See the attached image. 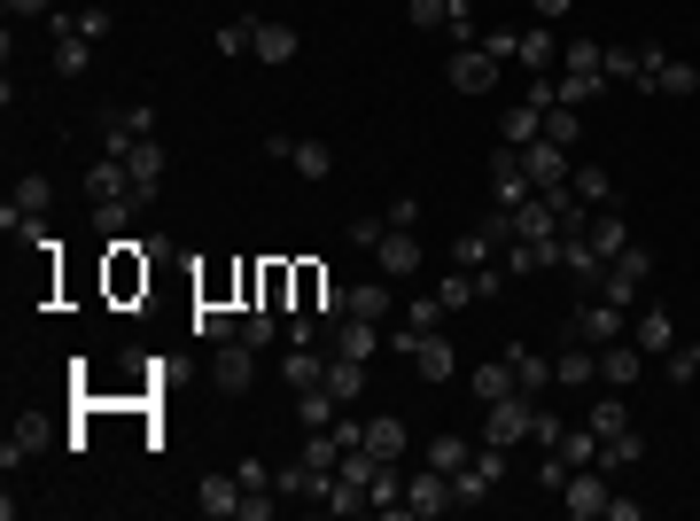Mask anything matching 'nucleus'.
<instances>
[{"mask_svg": "<svg viewBox=\"0 0 700 521\" xmlns=\"http://www.w3.org/2000/svg\"><path fill=\"white\" fill-rule=\"evenodd\" d=\"M631 342H639V351H646V359H669V351H677V319H669V312H639V327H631Z\"/></svg>", "mask_w": 700, "mask_h": 521, "instance_id": "nucleus-20", "label": "nucleus"}, {"mask_svg": "<svg viewBox=\"0 0 700 521\" xmlns=\"http://www.w3.org/2000/svg\"><path fill=\"white\" fill-rule=\"evenodd\" d=\"M350 312H359V319H382V327H389V312H397V304H389V281H359V288H350Z\"/></svg>", "mask_w": 700, "mask_h": 521, "instance_id": "nucleus-37", "label": "nucleus"}, {"mask_svg": "<svg viewBox=\"0 0 700 521\" xmlns=\"http://www.w3.org/2000/svg\"><path fill=\"white\" fill-rule=\"evenodd\" d=\"M374 265H382V281H413V273H420V241H413L405 226H389V234L374 241Z\"/></svg>", "mask_w": 700, "mask_h": 521, "instance_id": "nucleus-11", "label": "nucleus"}, {"mask_svg": "<svg viewBox=\"0 0 700 521\" xmlns=\"http://www.w3.org/2000/svg\"><path fill=\"white\" fill-rule=\"evenodd\" d=\"M490 257H498V249H490V241H483V234H467V241H460V249H452V265H467V273H475V265H490Z\"/></svg>", "mask_w": 700, "mask_h": 521, "instance_id": "nucleus-47", "label": "nucleus"}, {"mask_svg": "<svg viewBox=\"0 0 700 521\" xmlns=\"http://www.w3.org/2000/svg\"><path fill=\"white\" fill-rule=\"evenodd\" d=\"M584 241H591L599 257H623V249H631V226H623V211H616V203H607V211H591Z\"/></svg>", "mask_w": 700, "mask_h": 521, "instance_id": "nucleus-19", "label": "nucleus"}, {"mask_svg": "<svg viewBox=\"0 0 700 521\" xmlns=\"http://www.w3.org/2000/svg\"><path fill=\"white\" fill-rule=\"evenodd\" d=\"M241 521H273V490H241Z\"/></svg>", "mask_w": 700, "mask_h": 521, "instance_id": "nucleus-51", "label": "nucleus"}, {"mask_svg": "<svg viewBox=\"0 0 700 521\" xmlns=\"http://www.w3.org/2000/svg\"><path fill=\"white\" fill-rule=\"evenodd\" d=\"M327 342H335V359H374L382 342H389V327H382V319H359V312H342V319L327 327Z\"/></svg>", "mask_w": 700, "mask_h": 521, "instance_id": "nucleus-6", "label": "nucleus"}, {"mask_svg": "<svg viewBox=\"0 0 700 521\" xmlns=\"http://www.w3.org/2000/svg\"><path fill=\"white\" fill-rule=\"evenodd\" d=\"M599 55H607L599 39H568V47H561V70H599Z\"/></svg>", "mask_w": 700, "mask_h": 521, "instance_id": "nucleus-46", "label": "nucleus"}, {"mask_svg": "<svg viewBox=\"0 0 700 521\" xmlns=\"http://www.w3.org/2000/svg\"><path fill=\"white\" fill-rule=\"evenodd\" d=\"M234 483H241V490H273V467H266V460H241Z\"/></svg>", "mask_w": 700, "mask_h": 521, "instance_id": "nucleus-50", "label": "nucleus"}, {"mask_svg": "<svg viewBox=\"0 0 700 521\" xmlns=\"http://www.w3.org/2000/svg\"><path fill=\"white\" fill-rule=\"evenodd\" d=\"M639 460H646V437H639V428H623V437L599 444V467H639Z\"/></svg>", "mask_w": 700, "mask_h": 521, "instance_id": "nucleus-40", "label": "nucleus"}, {"mask_svg": "<svg viewBox=\"0 0 700 521\" xmlns=\"http://www.w3.org/2000/svg\"><path fill=\"white\" fill-rule=\"evenodd\" d=\"M9 16H55V0H9Z\"/></svg>", "mask_w": 700, "mask_h": 521, "instance_id": "nucleus-57", "label": "nucleus"}, {"mask_svg": "<svg viewBox=\"0 0 700 521\" xmlns=\"http://www.w3.org/2000/svg\"><path fill=\"white\" fill-rule=\"evenodd\" d=\"M576 133H584V125H576V102H553V110H545V140L576 148Z\"/></svg>", "mask_w": 700, "mask_h": 521, "instance_id": "nucleus-43", "label": "nucleus"}, {"mask_svg": "<svg viewBox=\"0 0 700 521\" xmlns=\"http://www.w3.org/2000/svg\"><path fill=\"white\" fill-rule=\"evenodd\" d=\"M327 389H335L342 405H359V397H366V359H327Z\"/></svg>", "mask_w": 700, "mask_h": 521, "instance_id": "nucleus-31", "label": "nucleus"}, {"mask_svg": "<svg viewBox=\"0 0 700 521\" xmlns=\"http://www.w3.org/2000/svg\"><path fill=\"white\" fill-rule=\"evenodd\" d=\"M452 506H460V498H452V475L420 467V475L405 483V513H420V521H428V513H452Z\"/></svg>", "mask_w": 700, "mask_h": 521, "instance_id": "nucleus-13", "label": "nucleus"}, {"mask_svg": "<svg viewBox=\"0 0 700 521\" xmlns=\"http://www.w3.org/2000/svg\"><path fill=\"white\" fill-rule=\"evenodd\" d=\"M513 63H530V70H553V63H561V39H553V24H530V32H513Z\"/></svg>", "mask_w": 700, "mask_h": 521, "instance_id": "nucleus-21", "label": "nucleus"}, {"mask_svg": "<svg viewBox=\"0 0 700 521\" xmlns=\"http://www.w3.org/2000/svg\"><path fill=\"white\" fill-rule=\"evenodd\" d=\"M249 47H257V24H249V16L218 24V55H249Z\"/></svg>", "mask_w": 700, "mask_h": 521, "instance_id": "nucleus-45", "label": "nucleus"}, {"mask_svg": "<svg viewBox=\"0 0 700 521\" xmlns=\"http://www.w3.org/2000/svg\"><path fill=\"white\" fill-rule=\"evenodd\" d=\"M117 163H125V180H133V203H156V195H163V171H171V156H163V140H156V133H140V140L117 156Z\"/></svg>", "mask_w": 700, "mask_h": 521, "instance_id": "nucleus-4", "label": "nucleus"}, {"mask_svg": "<svg viewBox=\"0 0 700 521\" xmlns=\"http://www.w3.org/2000/svg\"><path fill=\"white\" fill-rule=\"evenodd\" d=\"M389 226H405V234H413V226H420V195H397V203H389Z\"/></svg>", "mask_w": 700, "mask_h": 521, "instance_id": "nucleus-53", "label": "nucleus"}, {"mask_svg": "<svg viewBox=\"0 0 700 521\" xmlns=\"http://www.w3.org/2000/svg\"><path fill=\"white\" fill-rule=\"evenodd\" d=\"M506 359H513V389L521 397H545L553 389V359L545 351H506Z\"/></svg>", "mask_w": 700, "mask_h": 521, "instance_id": "nucleus-25", "label": "nucleus"}, {"mask_svg": "<svg viewBox=\"0 0 700 521\" xmlns=\"http://www.w3.org/2000/svg\"><path fill=\"white\" fill-rule=\"evenodd\" d=\"M366 452H374V460H389V467H397V460H405V452H413V428H405V420H397V412H374V420H366Z\"/></svg>", "mask_w": 700, "mask_h": 521, "instance_id": "nucleus-17", "label": "nucleus"}, {"mask_svg": "<svg viewBox=\"0 0 700 521\" xmlns=\"http://www.w3.org/2000/svg\"><path fill=\"white\" fill-rule=\"evenodd\" d=\"M78 32L86 39H110V9H78Z\"/></svg>", "mask_w": 700, "mask_h": 521, "instance_id": "nucleus-54", "label": "nucleus"}, {"mask_svg": "<svg viewBox=\"0 0 700 521\" xmlns=\"http://www.w3.org/2000/svg\"><path fill=\"white\" fill-rule=\"evenodd\" d=\"M195 506H203L211 521H226V513H241V483H234V475H203V490H195Z\"/></svg>", "mask_w": 700, "mask_h": 521, "instance_id": "nucleus-27", "label": "nucleus"}, {"mask_svg": "<svg viewBox=\"0 0 700 521\" xmlns=\"http://www.w3.org/2000/svg\"><path fill=\"white\" fill-rule=\"evenodd\" d=\"M475 234H483V241H490V249H506V241H513V211H490V218H483V226H475Z\"/></svg>", "mask_w": 700, "mask_h": 521, "instance_id": "nucleus-48", "label": "nucleus"}, {"mask_svg": "<svg viewBox=\"0 0 700 521\" xmlns=\"http://www.w3.org/2000/svg\"><path fill=\"white\" fill-rule=\"evenodd\" d=\"M553 102H561V78L538 70V78H530V110H553Z\"/></svg>", "mask_w": 700, "mask_h": 521, "instance_id": "nucleus-49", "label": "nucleus"}, {"mask_svg": "<svg viewBox=\"0 0 700 521\" xmlns=\"http://www.w3.org/2000/svg\"><path fill=\"white\" fill-rule=\"evenodd\" d=\"M475 47H490V55H498V63H513V24H506V32H483V39H475Z\"/></svg>", "mask_w": 700, "mask_h": 521, "instance_id": "nucleus-55", "label": "nucleus"}, {"mask_svg": "<svg viewBox=\"0 0 700 521\" xmlns=\"http://www.w3.org/2000/svg\"><path fill=\"white\" fill-rule=\"evenodd\" d=\"M521 437H538V397H498V405H483V444H498V452H513Z\"/></svg>", "mask_w": 700, "mask_h": 521, "instance_id": "nucleus-3", "label": "nucleus"}, {"mask_svg": "<svg viewBox=\"0 0 700 521\" xmlns=\"http://www.w3.org/2000/svg\"><path fill=\"white\" fill-rule=\"evenodd\" d=\"M568 335H576V342H591V351H599V342H616V335H623V304H607V296H591V304H576V319H568Z\"/></svg>", "mask_w": 700, "mask_h": 521, "instance_id": "nucleus-10", "label": "nucleus"}, {"mask_svg": "<svg viewBox=\"0 0 700 521\" xmlns=\"http://www.w3.org/2000/svg\"><path fill=\"white\" fill-rule=\"evenodd\" d=\"M607 94V70H561V102H576V110H591Z\"/></svg>", "mask_w": 700, "mask_h": 521, "instance_id": "nucleus-34", "label": "nucleus"}, {"mask_svg": "<svg viewBox=\"0 0 700 521\" xmlns=\"http://www.w3.org/2000/svg\"><path fill=\"white\" fill-rule=\"evenodd\" d=\"M335 412H342V397L319 382V389H296V420L304 428H335Z\"/></svg>", "mask_w": 700, "mask_h": 521, "instance_id": "nucleus-29", "label": "nucleus"}, {"mask_svg": "<svg viewBox=\"0 0 700 521\" xmlns=\"http://www.w3.org/2000/svg\"><path fill=\"white\" fill-rule=\"evenodd\" d=\"M568 188H576L584 211H607V203H616V180H607V163H576V171H568Z\"/></svg>", "mask_w": 700, "mask_h": 521, "instance_id": "nucleus-22", "label": "nucleus"}, {"mask_svg": "<svg viewBox=\"0 0 700 521\" xmlns=\"http://www.w3.org/2000/svg\"><path fill=\"white\" fill-rule=\"evenodd\" d=\"M389 234V218H350V241H359V249H374Z\"/></svg>", "mask_w": 700, "mask_h": 521, "instance_id": "nucleus-52", "label": "nucleus"}, {"mask_svg": "<svg viewBox=\"0 0 700 521\" xmlns=\"http://www.w3.org/2000/svg\"><path fill=\"white\" fill-rule=\"evenodd\" d=\"M389 351H397V359H413V366H420V382H452V374H460L452 335H444V327H436V335H405V327H389Z\"/></svg>", "mask_w": 700, "mask_h": 521, "instance_id": "nucleus-1", "label": "nucleus"}, {"mask_svg": "<svg viewBox=\"0 0 700 521\" xmlns=\"http://www.w3.org/2000/svg\"><path fill=\"white\" fill-rule=\"evenodd\" d=\"M296 47H304L296 24H266V16H257V47H249L257 63H296Z\"/></svg>", "mask_w": 700, "mask_h": 521, "instance_id": "nucleus-24", "label": "nucleus"}, {"mask_svg": "<svg viewBox=\"0 0 700 521\" xmlns=\"http://www.w3.org/2000/svg\"><path fill=\"white\" fill-rule=\"evenodd\" d=\"M281 382H289V389H319V382H327V359L312 351V342H296V351L281 359Z\"/></svg>", "mask_w": 700, "mask_h": 521, "instance_id": "nucleus-26", "label": "nucleus"}, {"mask_svg": "<svg viewBox=\"0 0 700 521\" xmlns=\"http://www.w3.org/2000/svg\"><path fill=\"white\" fill-rule=\"evenodd\" d=\"M452 9H460V0H413L405 16H413L420 32H444V24H452Z\"/></svg>", "mask_w": 700, "mask_h": 521, "instance_id": "nucleus-44", "label": "nucleus"}, {"mask_svg": "<svg viewBox=\"0 0 700 521\" xmlns=\"http://www.w3.org/2000/svg\"><path fill=\"white\" fill-rule=\"evenodd\" d=\"M654 94L692 102V94H700V63H662V70H654Z\"/></svg>", "mask_w": 700, "mask_h": 521, "instance_id": "nucleus-30", "label": "nucleus"}, {"mask_svg": "<svg viewBox=\"0 0 700 521\" xmlns=\"http://www.w3.org/2000/svg\"><path fill=\"white\" fill-rule=\"evenodd\" d=\"M498 86V55L490 47H460L452 55V94H490Z\"/></svg>", "mask_w": 700, "mask_h": 521, "instance_id": "nucleus-12", "label": "nucleus"}, {"mask_svg": "<svg viewBox=\"0 0 700 521\" xmlns=\"http://www.w3.org/2000/svg\"><path fill=\"white\" fill-rule=\"evenodd\" d=\"M211 389H218V397H249V389H257V351H249L241 335L211 351Z\"/></svg>", "mask_w": 700, "mask_h": 521, "instance_id": "nucleus-5", "label": "nucleus"}, {"mask_svg": "<svg viewBox=\"0 0 700 521\" xmlns=\"http://www.w3.org/2000/svg\"><path fill=\"white\" fill-rule=\"evenodd\" d=\"M467 389H475L483 405H498V397H513V359H498V366H475V374H467Z\"/></svg>", "mask_w": 700, "mask_h": 521, "instance_id": "nucleus-33", "label": "nucleus"}, {"mask_svg": "<svg viewBox=\"0 0 700 521\" xmlns=\"http://www.w3.org/2000/svg\"><path fill=\"white\" fill-rule=\"evenodd\" d=\"M568 9H576V0H530V16H538V24H561Z\"/></svg>", "mask_w": 700, "mask_h": 521, "instance_id": "nucleus-56", "label": "nucleus"}, {"mask_svg": "<svg viewBox=\"0 0 700 521\" xmlns=\"http://www.w3.org/2000/svg\"><path fill=\"white\" fill-rule=\"evenodd\" d=\"M545 452H561L568 467H599V437L591 428H561V444H545Z\"/></svg>", "mask_w": 700, "mask_h": 521, "instance_id": "nucleus-36", "label": "nucleus"}, {"mask_svg": "<svg viewBox=\"0 0 700 521\" xmlns=\"http://www.w3.org/2000/svg\"><path fill=\"white\" fill-rule=\"evenodd\" d=\"M195 335H203V342H234V335H241V319H234L226 304H211V296H203V312H195Z\"/></svg>", "mask_w": 700, "mask_h": 521, "instance_id": "nucleus-38", "label": "nucleus"}, {"mask_svg": "<svg viewBox=\"0 0 700 521\" xmlns=\"http://www.w3.org/2000/svg\"><path fill=\"white\" fill-rule=\"evenodd\" d=\"M281 163H296L304 180H327V171H335V148H327V140H289V156H281Z\"/></svg>", "mask_w": 700, "mask_h": 521, "instance_id": "nucleus-32", "label": "nucleus"}, {"mask_svg": "<svg viewBox=\"0 0 700 521\" xmlns=\"http://www.w3.org/2000/svg\"><path fill=\"white\" fill-rule=\"evenodd\" d=\"M607 498H616V490H607V483H599L591 467H576V475L561 483V506H568L576 521H599V513H607Z\"/></svg>", "mask_w": 700, "mask_h": 521, "instance_id": "nucleus-15", "label": "nucleus"}, {"mask_svg": "<svg viewBox=\"0 0 700 521\" xmlns=\"http://www.w3.org/2000/svg\"><path fill=\"white\" fill-rule=\"evenodd\" d=\"M639 374H646V351H639V342H623V335L599 342V382H607V389H631Z\"/></svg>", "mask_w": 700, "mask_h": 521, "instance_id": "nucleus-14", "label": "nucleus"}, {"mask_svg": "<svg viewBox=\"0 0 700 521\" xmlns=\"http://www.w3.org/2000/svg\"><path fill=\"white\" fill-rule=\"evenodd\" d=\"M467 460H475V444H467V437H428V467H436V475H460Z\"/></svg>", "mask_w": 700, "mask_h": 521, "instance_id": "nucleus-35", "label": "nucleus"}, {"mask_svg": "<svg viewBox=\"0 0 700 521\" xmlns=\"http://www.w3.org/2000/svg\"><path fill=\"white\" fill-rule=\"evenodd\" d=\"M366 506H374V513H389V521H397V513H405V475H397V467H389V460H382V467H374V483H366Z\"/></svg>", "mask_w": 700, "mask_h": 521, "instance_id": "nucleus-28", "label": "nucleus"}, {"mask_svg": "<svg viewBox=\"0 0 700 521\" xmlns=\"http://www.w3.org/2000/svg\"><path fill=\"white\" fill-rule=\"evenodd\" d=\"M498 133H506V148H530V140L545 133V110L521 102V110H506V125H498Z\"/></svg>", "mask_w": 700, "mask_h": 521, "instance_id": "nucleus-39", "label": "nucleus"}, {"mask_svg": "<svg viewBox=\"0 0 700 521\" xmlns=\"http://www.w3.org/2000/svg\"><path fill=\"white\" fill-rule=\"evenodd\" d=\"M39 444H47V420H39V412H24V420L9 428V444H0V467H9V475H16V460H32Z\"/></svg>", "mask_w": 700, "mask_h": 521, "instance_id": "nucleus-23", "label": "nucleus"}, {"mask_svg": "<svg viewBox=\"0 0 700 521\" xmlns=\"http://www.w3.org/2000/svg\"><path fill=\"white\" fill-rule=\"evenodd\" d=\"M94 125H102V148H110V156H125L140 133H156V110H148V102H133V110H102Z\"/></svg>", "mask_w": 700, "mask_h": 521, "instance_id": "nucleus-9", "label": "nucleus"}, {"mask_svg": "<svg viewBox=\"0 0 700 521\" xmlns=\"http://www.w3.org/2000/svg\"><path fill=\"white\" fill-rule=\"evenodd\" d=\"M436 296H444V312H460V304H475V273H467V265H452L444 281H436Z\"/></svg>", "mask_w": 700, "mask_h": 521, "instance_id": "nucleus-42", "label": "nucleus"}, {"mask_svg": "<svg viewBox=\"0 0 700 521\" xmlns=\"http://www.w3.org/2000/svg\"><path fill=\"white\" fill-rule=\"evenodd\" d=\"M444 327V296H420V304H405V335H436Z\"/></svg>", "mask_w": 700, "mask_h": 521, "instance_id": "nucleus-41", "label": "nucleus"}, {"mask_svg": "<svg viewBox=\"0 0 700 521\" xmlns=\"http://www.w3.org/2000/svg\"><path fill=\"white\" fill-rule=\"evenodd\" d=\"M646 281H654V249H639V241H631L623 257H607V273H599V288H591V296H607V304H623V312H631Z\"/></svg>", "mask_w": 700, "mask_h": 521, "instance_id": "nucleus-2", "label": "nucleus"}, {"mask_svg": "<svg viewBox=\"0 0 700 521\" xmlns=\"http://www.w3.org/2000/svg\"><path fill=\"white\" fill-rule=\"evenodd\" d=\"M553 382H561V389H584V382H599V351L568 335L561 351H553Z\"/></svg>", "mask_w": 700, "mask_h": 521, "instance_id": "nucleus-16", "label": "nucleus"}, {"mask_svg": "<svg viewBox=\"0 0 700 521\" xmlns=\"http://www.w3.org/2000/svg\"><path fill=\"white\" fill-rule=\"evenodd\" d=\"M490 195H498V211H513V203H530L538 188H530V163H521V148H498L490 156Z\"/></svg>", "mask_w": 700, "mask_h": 521, "instance_id": "nucleus-7", "label": "nucleus"}, {"mask_svg": "<svg viewBox=\"0 0 700 521\" xmlns=\"http://www.w3.org/2000/svg\"><path fill=\"white\" fill-rule=\"evenodd\" d=\"M584 428H591L599 444H607V437H623V428H631V405H623V389H599V397H591V412H584Z\"/></svg>", "mask_w": 700, "mask_h": 521, "instance_id": "nucleus-18", "label": "nucleus"}, {"mask_svg": "<svg viewBox=\"0 0 700 521\" xmlns=\"http://www.w3.org/2000/svg\"><path fill=\"white\" fill-rule=\"evenodd\" d=\"M521 163H530V188H568V171H576V156L561 140H545V133L521 148Z\"/></svg>", "mask_w": 700, "mask_h": 521, "instance_id": "nucleus-8", "label": "nucleus"}]
</instances>
